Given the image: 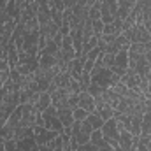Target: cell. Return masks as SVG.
Masks as SVG:
<instances>
[{
  "label": "cell",
  "instance_id": "6da1fadb",
  "mask_svg": "<svg viewBox=\"0 0 151 151\" xmlns=\"http://www.w3.org/2000/svg\"><path fill=\"white\" fill-rule=\"evenodd\" d=\"M19 106V88L18 81L9 77V81L0 88V128L5 125L9 116Z\"/></svg>",
  "mask_w": 151,
  "mask_h": 151
},
{
  "label": "cell",
  "instance_id": "7a4b0ae2",
  "mask_svg": "<svg viewBox=\"0 0 151 151\" xmlns=\"http://www.w3.org/2000/svg\"><path fill=\"white\" fill-rule=\"evenodd\" d=\"M90 77H91V84H97L100 86L102 90H107V88H113L116 83H119V76L114 74L111 69H106L99 63L93 65L91 72H90Z\"/></svg>",
  "mask_w": 151,
  "mask_h": 151
},
{
  "label": "cell",
  "instance_id": "3957f363",
  "mask_svg": "<svg viewBox=\"0 0 151 151\" xmlns=\"http://www.w3.org/2000/svg\"><path fill=\"white\" fill-rule=\"evenodd\" d=\"M99 47L102 49V53H111L116 55L123 49H128L130 47V40L127 39L125 34H119V35H102L99 39Z\"/></svg>",
  "mask_w": 151,
  "mask_h": 151
},
{
  "label": "cell",
  "instance_id": "277c9868",
  "mask_svg": "<svg viewBox=\"0 0 151 151\" xmlns=\"http://www.w3.org/2000/svg\"><path fill=\"white\" fill-rule=\"evenodd\" d=\"M77 100H79V95L70 91L69 88H58L51 93V102L56 109H62V107H69L74 111L77 107Z\"/></svg>",
  "mask_w": 151,
  "mask_h": 151
},
{
  "label": "cell",
  "instance_id": "5b68a950",
  "mask_svg": "<svg viewBox=\"0 0 151 151\" xmlns=\"http://www.w3.org/2000/svg\"><path fill=\"white\" fill-rule=\"evenodd\" d=\"M127 88H130V90H134V91H137V93H146V90H148V79H144V77H141L139 74H135L132 69H128L125 74L121 76V79H119Z\"/></svg>",
  "mask_w": 151,
  "mask_h": 151
},
{
  "label": "cell",
  "instance_id": "8992f818",
  "mask_svg": "<svg viewBox=\"0 0 151 151\" xmlns=\"http://www.w3.org/2000/svg\"><path fill=\"white\" fill-rule=\"evenodd\" d=\"M128 69H132L135 74H139L141 77L148 79V76H150V65H148L146 55L128 51Z\"/></svg>",
  "mask_w": 151,
  "mask_h": 151
},
{
  "label": "cell",
  "instance_id": "52a82bcc",
  "mask_svg": "<svg viewBox=\"0 0 151 151\" xmlns=\"http://www.w3.org/2000/svg\"><path fill=\"white\" fill-rule=\"evenodd\" d=\"M37 67H39V56L28 55L25 51H19V60H18V65H16L14 70H18L21 76H28V74H34Z\"/></svg>",
  "mask_w": 151,
  "mask_h": 151
},
{
  "label": "cell",
  "instance_id": "ba28073f",
  "mask_svg": "<svg viewBox=\"0 0 151 151\" xmlns=\"http://www.w3.org/2000/svg\"><path fill=\"white\" fill-rule=\"evenodd\" d=\"M91 132H93V128L90 127V123H88L86 119H83V121H74V125H72V132H70V137L74 139L79 146H81V144L90 142Z\"/></svg>",
  "mask_w": 151,
  "mask_h": 151
},
{
  "label": "cell",
  "instance_id": "9c48e42d",
  "mask_svg": "<svg viewBox=\"0 0 151 151\" xmlns=\"http://www.w3.org/2000/svg\"><path fill=\"white\" fill-rule=\"evenodd\" d=\"M40 116H42L44 127H46L47 130H55V132H58V134L63 132V125H62V121H60V118H58V109H56L53 104H51L46 111H42Z\"/></svg>",
  "mask_w": 151,
  "mask_h": 151
},
{
  "label": "cell",
  "instance_id": "30bf717a",
  "mask_svg": "<svg viewBox=\"0 0 151 151\" xmlns=\"http://www.w3.org/2000/svg\"><path fill=\"white\" fill-rule=\"evenodd\" d=\"M127 39L130 40V44H137V42H151V35L146 30V27L142 23H134L130 28H127L123 32Z\"/></svg>",
  "mask_w": 151,
  "mask_h": 151
},
{
  "label": "cell",
  "instance_id": "8fae6325",
  "mask_svg": "<svg viewBox=\"0 0 151 151\" xmlns=\"http://www.w3.org/2000/svg\"><path fill=\"white\" fill-rule=\"evenodd\" d=\"M100 132H102L104 139H106L111 146H114V148L119 146V127H118V123H116L114 118L104 121V127L100 128Z\"/></svg>",
  "mask_w": 151,
  "mask_h": 151
},
{
  "label": "cell",
  "instance_id": "7c38bea8",
  "mask_svg": "<svg viewBox=\"0 0 151 151\" xmlns=\"http://www.w3.org/2000/svg\"><path fill=\"white\" fill-rule=\"evenodd\" d=\"M118 18V0H104L100 4V19L104 25L113 23Z\"/></svg>",
  "mask_w": 151,
  "mask_h": 151
},
{
  "label": "cell",
  "instance_id": "4fadbf2b",
  "mask_svg": "<svg viewBox=\"0 0 151 151\" xmlns=\"http://www.w3.org/2000/svg\"><path fill=\"white\" fill-rule=\"evenodd\" d=\"M58 135H60L58 132H55V130H47L46 127H34V139H35L37 146H40V144H47L49 141L56 139Z\"/></svg>",
  "mask_w": 151,
  "mask_h": 151
},
{
  "label": "cell",
  "instance_id": "5bb4252c",
  "mask_svg": "<svg viewBox=\"0 0 151 151\" xmlns=\"http://www.w3.org/2000/svg\"><path fill=\"white\" fill-rule=\"evenodd\" d=\"M127 70H128V49H123V51H119V53H116V55H114L113 72L121 77Z\"/></svg>",
  "mask_w": 151,
  "mask_h": 151
},
{
  "label": "cell",
  "instance_id": "9a60e30c",
  "mask_svg": "<svg viewBox=\"0 0 151 151\" xmlns=\"http://www.w3.org/2000/svg\"><path fill=\"white\" fill-rule=\"evenodd\" d=\"M95 114H99L104 121H107V119H111L114 116V109L106 102V100H102V99H95Z\"/></svg>",
  "mask_w": 151,
  "mask_h": 151
},
{
  "label": "cell",
  "instance_id": "2e32d148",
  "mask_svg": "<svg viewBox=\"0 0 151 151\" xmlns=\"http://www.w3.org/2000/svg\"><path fill=\"white\" fill-rule=\"evenodd\" d=\"M139 137V135H137ZM137 137L132 135L128 130L125 128H119V148L123 151H128V150H134L135 144H137Z\"/></svg>",
  "mask_w": 151,
  "mask_h": 151
},
{
  "label": "cell",
  "instance_id": "e0dca14e",
  "mask_svg": "<svg viewBox=\"0 0 151 151\" xmlns=\"http://www.w3.org/2000/svg\"><path fill=\"white\" fill-rule=\"evenodd\" d=\"M83 70H84V58H81V56H76L72 62H69L67 72L70 74V77H72V79H76V81H81Z\"/></svg>",
  "mask_w": 151,
  "mask_h": 151
},
{
  "label": "cell",
  "instance_id": "ac0fdd59",
  "mask_svg": "<svg viewBox=\"0 0 151 151\" xmlns=\"http://www.w3.org/2000/svg\"><path fill=\"white\" fill-rule=\"evenodd\" d=\"M77 107H81V109H84L88 113H93L95 111V97L90 95L88 90L81 91L79 93V100H77Z\"/></svg>",
  "mask_w": 151,
  "mask_h": 151
},
{
  "label": "cell",
  "instance_id": "d6986e66",
  "mask_svg": "<svg viewBox=\"0 0 151 151\" xmlns=\"http://www.w3.org/2000/svg\"><path fill=\"white\" fill-rule=\"evenodd\" d=\"M137 2L139 0H118V18L119 19H125L132 12V9L135 7Z\"/></svg>",
  "mask_w": 151,
  "mask_h": 151
},
{
  "label": "cell",
  "instance_id": "ffe728a7",
  "mask_svg": "<svg viewBox=\"0 0 151 151\" xmlns=\"http://www.w3.org/2000/svg\"><path fill=\"white\" fill-rule=\"evenodd\" d=\"M119 34H123V19L116 18L113 23L104 25V32H102V35H119Z\"/></svg>",
  "mask_w": 151,
  "mask_h": 151
},
{
  "label": "cell",
  "instance_id": "44dd1931",
  "mask_svg": "<svg viewBox=\"0 0 151 151\" xmlns=\"http://www.w3.org/2000/svg\"><path fill=\"white\" fill-rule=\"evenodd\" d=\"M99 99H102V100H106L111 107H113L114 111L118 109V106H119V100H121V97H118L116 95V91H114L113 88H107V90H104L102 91V95L99 97Z\"/></svg>",
  "mask_w": 151,
  "mask_h": 151
},
{
  "label": "cell",
  "instance_id": "7402d4cb",
  "mask_svg": "<svg viewBox=\"0 0 151 151\" xmlns=\"http://www.w3.org/2000/svg\"><path fill=\"white\" fill-rule=\"evenodd\" d=\"M58 118L63 125V128H70L74 125V111L69 109V107H62L58 109Z\"/></svg>",
  "mask_w": 151,
  "mask_h": 151
},
{
  "label": "cell",
  "instance_id": "603a6c76",
  "mask_svg": "<svg viewBox=\"0 0 151 151\" xmlns=\"http://www.w3.org/2000/svg\"><path fill=\"white\" fill-rule=\"evenodd\" d=\"M141 121H142V114H130V125H128V132L132 135H141Z\"/></svg>",
  "mask_w": 151,
  "mask_h": 151
},
{
  "label": "cell",
  "instance_id": "cb8c5ba5",
  "mask_svg": "<svg viewBox=\"0 0 151 151\" xmlns=\"http://www.w3.org/2000/svg\"><path fill=\"white\" fill-rule=\"evenodd\" d=\"M51 104H53V102H51V95H49L47 91H40L37 102H35L34 106H35V109H37L39 113H42V111H46Z\"/></svg>",
  "mask_w": 151,
  "mask_h": 151
},
{
  "label": "cell",
  "instance_id": "d4e9b609",
  "mask_svg": "<svg viewBox=\"0 0 151 151\" xmlns=\"http://www.w3.org/2000/svg\"><path fill=\"white\" fill-rule=\"evenodd\" d=\"M37 146L34 135H28V137H23V139H18V148L16 151H32Z\"/></svg>",
  "mask_w": 151,
  "mask_h": 151
},
{
  "label": "cell",
  "instance_id": "484cf974",
  "mask_svg": "<svg viewBox=\"0 0 151 151\" xmlns=\"http://www.w3.org/2000/svg\"><path fill=\"white\" fill-rule=\"evenodd\" d=\"M137 5L141 9V19H142V23L151 19V0H139Z\"/></svg>",
  "mask_w": 151,
  "mask_h": 151
},
{
  "label": "cell",
  "instance_id": "4316f807",
  "mask_svg": "<svg viewBox=\"0 0 151 151\" xmlns=\"http://www.w3.org/2000/svg\"><path fill=\"white\" fill-rule=\"evenodd\" d=\"M86 121L90 123V127H91L93 130H100V128L104 127V119H102L99 114H95V113H88Z\"/></svg>",
  "mask_w": 151,
  "mask_h": 151
},
{
  "label": "cell",
  "instance_id": "83f0119b",
  "mask_svg": "<svg viewBox=\"0 0 151 151\" xmlns=\"http://www.w3.org/2000/svg\"><path fill=\"white\" fill-rule=\"evenodd\" d=\"M141 135H151V114L144 113L141 121Z\"/></svg>",
  "mask_w": 151,
  "mask_h": 151
},
{
  "label": "cell",
  "instance_id": "f1b7e54d",
  "mask_svg": "<svg viewBox=\"0 0 151 151\" xmlns=\"http://www.w3.org/2000/svg\"><path fill=\"white\" fill-rule=\"evenodd\" d=\"M97 46H99V37H95V35H93L90 40H86V42L83 44V49H81V58H84V56H86V55H88L93 47H97Z\"/></svg>",
  "mask_w": 151,
  "mask_h": 151
},
{
  "label": "cell",
  "instance_id": "f546056e",
  "mask_svg": "<svg viewBox=\"0 0 151 151\" xmlns=\"http://www.w3.org/2000/svg\"><path fill=\"white\" fill-rule=\"evenodd\" d=\"M91 27H93V35L95 37H102V32H104V21L102 19H91Z\"/></svg>",
  "mask_w": 151,
  "mask_h": 151
},
{
  "label": "cell",
  "instance_id": "4dcf8cb0",
  "mask_svg": "<svg viewBox=\"0 0 151 151\" xmlns=\"http://www.w3.org/2000/svg\"><path fill=\"white\" fill-rule=\"evenodd\" d=\"M88 18L90 19H100V4H93L91 7H90V11H88Z\"/></svg>",
  "mask_w": 151,
  "mask_h": 151
},
{
  "label": "cell",
  "instance_id": "1f68e13d",
  "mask_svg": "<svg viewBox=\"0 0 151 151\" xmlns=\"http://www.w3.org/2000/svg\"><path fill=\"white\" fill-rule=\"evenodd\" d=\"M4 148H5V151H16L18 141L16 139H4Z\"/></svg>",
  "mask_w": 151,
  "mask_h": 151
},
{
  "label": "cell",
  "instance_id": "d6a6232c",
  "mask_svg": "<svg viewBox=\"0 0 151 151\" xmlns=\"http://www.w3.org/2000/svg\"><path fill=\"white\" fill-rule=\"evenodd\" d=\"M86 116H88V111H84L81 107L74 109V121H83V119H86Z\"/></svg>",
  "mask_w": 151,
  "mask_h": 151
},
{
  "label": "cell",
  "instance_id": "836d02e7",
  "mask_svg": "<svg viewBox=\"0 0 151 151\" xmlns=\"http://www.w3.org/2000/svg\"><path fill=\"white\" fill-rule=\"evenodd\" d=\"M11 77V69H0V88L9 81Z\"/></svg>",
  "mask_w": 151,
  "mask_h": 151
},
{
  "label": "cell",
  "instance_id": "e575fe53",
  "mask_svg": "<svg viewBox=\"0 0 151 151\" xmlns=\"http://www.w3.org/2000/svg\"><path fill=\"white\" fill-rule=\"evenodd\" d=\"M77 151H100L95 144H91V142H86V144H81V146H77Z\"/></svg>",
  "mask_w": 151,
  "mask_h": 151
},
{
  "label": "cell",
  "instance_id": "d590c367",
  "mask_svg": "<svg viewBox=\"0 0 151 151\" xmlns=\"http://www.w3.org/2000/svg\"><path fill=\"white\" fill-rule=\"evenodd\" d=\"M135 151H150L146 148V144L144 142H139V137H137V144H135Z\"/></svg>",
  "mask_w": 151,
  "mask_h": 151
},
{
  "label": "cell",
  "instance_id": "8d00e7d4",
  "mask_svg": "<svg viewBox=\"0 0 151 151\" xmlns=\"http://www.w3.org/2000/svg\"><path fill=\"white\" fill-rule=\"evenodd\" d=\"M144 97H148V99H151V81L148 83V90H146V93H144Z\"/></svg>",
  "mask_w": 151,
  "mask_h": 151
},
{
  "label": "cell",
  "instance_id": "74e56055",
  "mask_svg": "<svg viewBox=\"0 0 151 151\" xmlns=\"http://www.w3.org/2000/svg\"><path fill=\"white\" fill-rule=\"evenodd\" d=\"M55 151H63V141H62V144H60V146H58Z\"/></svg>",
  "mask_w": 151,
  "mask_h": 151
},
{
  "label": "cell",
  "instance_id": "f35d334b",
  "mask_svg": "<svg viewBox=\"0 0 151 151\" xmlns=\"http://www.w3.org/2000/svg\"><path fill=\"white\" fill-rule=\"evenodd\" d=\"M0 151H5V148H4V141H0Z\"/></svg>",
  "mask_w": 151,
  "mask_h": 151
},
{
  "label": "cell",
  "instance_id": "ab89813d",
  "mask_svg": "<svg viewBox=\"0 0 151 151\" xmlns=\"http://www.w3.org/2000/svg\"><path fill=\"white\" fill-rule=\"evenodd\" d=\"M146 148H148V150L151 151V139H150V141H148V144H146Z\"/></svg>",
  "mask_w": 151,
  "mask_h": 151
},
{
  "label": "cell",
  "instance_id": "60d3db41",
  "mask_svg": "<svg viewBox=\"0 0 151 151\" xmlns=\"http://www.w3.org/2000/svg\"><path fill=\"white\" fill-rule=\"evenodd\" d=\"M32 151H39V146H35V148H34V150H32Z\"/></svg>",
  "mask_w": 151,
  "mask_h": 151
},
{
  "label": "cell",
  "instance_id": "b9f144b4",
  "mask_svg": "<svg viewBox=\"0 0 151 151\" xmlns=\"http://www.w3.org/2000/svg\"><path fill=\"white\" fill-rule=\"evenodd\" d=\"M128 151H135V148H134V150H128Z\"/></svg>",
  "mask_w": 151,
  "mask_h": 151
}]
</instances>
